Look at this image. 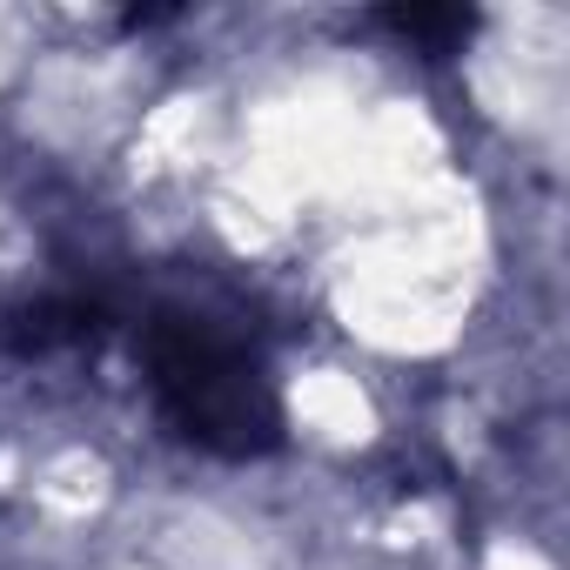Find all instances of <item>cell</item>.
<instances>
[{"label": "cell", "mask_w": 570, "mask_h": 570, "mask_svg": "<svg viewBox=\"0 0 570 570\" xmlns=\"http://www.w3.org/2000/svg\"><path fill=\"white\" fill-rule=\"evenodd\" d=\"M141 370L175 436L215 456H268L282 443L275 376L228 309L155 303L141 316Z\"/></svg>", "instance_id": "1"}, {"label": "cell", "mask_w": 570, "mask_h": 570, "mask_svg": "<svg viewBox=\"0 0 570 570\" xmlns=\"http://www.w3.org/2000/svg\"><path fill=\"white\" fill-rule=\"evenodd\" d=\"M390 21L403 35H470V14H416L410 8V14H390Z\"/></svg>", "instance_id": "2"}]
</instances>
